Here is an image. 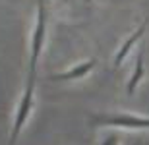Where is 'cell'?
I'll return each mask as SVG.
<instances>
[{
	"label": "cell",
	"instance_id": "1",
	"mask_svg": "<svg viewBox=\"0 0 149 145\" xmlns=\"http://www.w3.org/2000/svg\"><path fill=\"white\" fill-rule=\"evenodd\" d=\"M45 27H47V8H45V0H39V12H37V27L33 33V46H31V66H29V79L25 85V91L22 95L19 106L16 112V122L12 128L10 139L8 145H16L17 135L23 130L25 122H27L31 108H33V95H35V81H37V62H39V54L43 49V41H45Z\"/></svg>",
	"mask_w": 149,
	"mask_h": 145
},
{
	"label": "cell",
	"instance_id": "2",
	"mask_svg": "<svg viewBox=\"0 0 149 145\" xmlns=\"http://www.w3.org/2000/svg\"><path fill=\"white\" fill-rule=\"evenodd\" d=\"M93 124H97V126H118V128L143 130V128H149V118L134 116V114H105V116H93Z\"/></svg>",
	"mask_w": 149,
	"mask_h": 145
},
{
	"label": "cell",
	"instance_id": "3",
	"mask_svg": "<svg viewBox=\"0 0 149 145\" xmlns=\"http://www.w3.org/2000/svg\"><path fill=\"white\" fill-rule=\"evenodd\" d=\"M97 66V60H87L83 62V64H79V66L72 68V70H68V72H62V74H54V76H50L49 79H52V81H70V79H77V78H83L87 72H91L93 68Z\"/></svg>",
	"mask_w": 149,
	"mask_h": 145
},
{
	"label": "cell",
	"instance_id": "4",
	"mask_svg": "<svg viewBox=\"0 0 149 145\" xmlns=\"http://www.w3.org/2000/svg\"><path fill=\"white\" fill-rule=\"evenodd\" d=\"M145 27H147V19H145V22L141 23V25H139V29L136 31V33H134V35H130V37L126 39V43H124V46H122V49L118 50V54H116V58H114V68H118V66L122 64V62H124V58L128 56V52H130V49L134 46V43H136L138 39H141V35H143Z\"/></svg>",
	"mask_w": 149,
	"mask_h": 145
},
{
	"label": "cell",
	"instance_id": "5",
	"mask_svg": "<svg viewBox=\"0 0 149 145\" xmlns=\"http://www.w3.org/2000/svg\"><path fill=\"white\" fill-rule=\"evenodd\" d=\"M141 78H143V50H139V54H138L136 70H134L132 79H130V83H128V95H134V91H136V87H138Z\"/></svg>",
	"mask_w": 149,
	"mask_h": 145
},
{
	"label": "cell",
	"instance_id": "6",
	"mask_svg": "<svg viewBox=\"0 0 149 145\" xmlns=\"http://www.w3.org/2000/svg\"><path fill=\"white\" fill-rule=\"evenodd\" d=\"M105 145H109V141H105ZM111 145H116V137H112V143Z\"/></svg>",
	"mask_w": 149,
	"mask_h": 145
}]
</instances>
